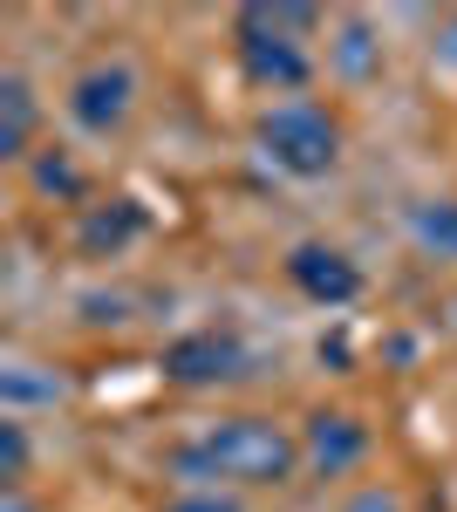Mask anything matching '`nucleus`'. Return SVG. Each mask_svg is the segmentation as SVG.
Returning <instances> with one entry per match:
<instances>
[{"instance_id": "obj_1", "label": "nucleus", "mask_w": 457, "mask_h": 512, "mask_svg": "<svg viewBox=\"0 0 457 512\" xmlns=\"http://www.w3.org/2000/svg\"><path fill=\"white\" fill-rule=\"evenodd\" d=\"M301 458V437H287L273 417H219L171 451L185 478H219V485H287Z\"/></svg>"}, {"instance_id": "obj_2", "label": "nucleus", "mask_w": 457, "mask_h": 512, "mask_svg": "<svg viewBox=\"0 0 457 512\" xmlns=\"http://www.w3.org/2000/svg\"><path fill=\"white\" fill-rule=\"evenodd\" d=\"M260 151L273 158V171L287 178H328L342 164V123L328 117L321 103H273L260 117Z\"/></svg>"}, {"instance_id": "obj_3", "label": "nucleus", "mask_w": 457, "mask_h": 512, "mask_svg": "<svg viewBox=\"0 0 457 512\" xmlns=\"http://www.w3.org/2000/svg\"><path fill=\"white\" fill-rule=\"evenodd\" d=\"M232 55H239V76L253 82V89H280V96H294L314 82V62H307V48L294 35H280L267 21H253L246 7H239V21H232Z\"/></svg>"}, {"instance_id": "obj_4", "label": "nucleus", "mask_w": 457, "mask_h": 512, "mask_svg": "<svg viewBox=\"0 0 457 512\" xmlns=\"http://www.w3.org/2000/svg\"><path fill=\"white\" fill-rule=\"evenodd\" d=\"M137 110V76L130 62H89L76 82H69V117L89 130V137H116Z\"/></svg>"}, {"instance_id": "obj_5", "label": "nucleus", "mask_w": 457, "mask_h": 512, "mask_svg": "<svg viewBox=\"0 0 457 512\" xmlns=\"http://www.w3.org/2000/svg\"><path fill=\"white\" fill-rule=\"evenodd\" d=\"M239 369H246V349L226 328H191V335H178L164 349V376L178 390H212V383H232Z\"/></svg>"}, {"instance_id": "obj_6", "label": "nucleus", "mask_w": 457, "mask_h": 512, "mask_svg": "<svg viewBox=\"0 0 457 512\" xmlns=\"http://www.w3.org/2000/svg\"><path fill=\"white\" fill-rule=\"evenodd\" d=\"M287 280L301 287L314 308H348V301L362 294V267L348 260L342 246H321V239H301V246L287 253Z\"/></svg>"}, {"instance_id": "obj_7", "label": "nucleus", "mask_w": 457, "mask_h": 512, "mask_svg": "<svg viewBox=\"0 0 457 512\" xmlns=\"http://www.w3.org/2000/svg\"><path fill=\"white\" fill-rule=\"evenodd\" d=\"M301 451H307V465H314L321 478H342V472H355V465L369 458V424L348 417V410H314Z\"/></svg>"}, {"instance_id": "obj_8", "label": "nucleus", "mask_w": 457, "mask_h": 512, "mask_svg": "<svg viewBox=\"0 0 457 512\" xmlns=\"http://www.w3.org/2000/svg\"><path fill=\"white\" fill-rule=\"evenodd\" d=\"M137 233H144V205H137V198H103V205H82V219H76V246L89 253V260L123 253Z\"/></svg>"}, {"instance_id": "obj_9", "label": "nucleus", "mask_w": 457, "mask_h": 512, "mask_svg": "<svg viewBox=\"0 0 457 512\" xmlns=\"http://www.w3.org/2000/svg\"><path fill=\"white\" fill-rule=\"evenodd\" d=\"M35 89H28V76H0V158L7 164H21V158H35L28 144H35Z\"/></svg>"}, {"instance_id": "obj_10", "label": "nucleus", "mask_w": 457, "mask_h": 512, "mask_svg": "<svg viewBox=\"0 0 457 512\" xmlns=\"http://www.w3.org/2000/svg\"><path fill=\"white\" fill-rule=\"evenodd\" d=\"M246 14L267 21V28H280V35H307V28L321 21V7H307V0H253Z\"/></svg>"}, {"instance_id": "obj_11", "label": "nucleus", "mask_w": 457, "mask_h": 512, "mask_svg": "<svg viewBox=\"0 0 457 512\" xmlns=\"http://www.w3.org/2000/svg\"><path fill=\"white\" fill-rule=\"evenodd\" d=\"M35 192H48V198H82V171L62 151H41L35 158Z\"/></svg>"}, {"instance_id": "obj_12", "label": "nucleus", "mask_w": 457, "mask_h": 512, "mask_svg": "<svg viewBox=\"0 0 457 512\" xmlns=\"http://www.w3.org/2000/svg\"><path fill=\"white\" fill-rule=\"evenodd\" d=\"M410 226H417L423 246H437V253H457V198H451V205H423Z\"/></svg>"}, {"instance_id": "obj_13", "label": "nucleus", "mask_w": 457, "mask_h": 512, "mask_svg": "<svg viewBox=\"0 0 457 512\" xmlns=\"http://www.w3.org/2000/svg\"><path fill=\"white\" fill-rule=\"evenodd\" d=\"M28 478V431H21V417H7L0 424V485H21Z\"/></svg>"}, {"instance_id": "obj_14", "label": "nucleus", "mask_w": 457, "mask_h": 512, "mask_svg": "<svg viewBox=\"0 0 457 512\" xmlns=\"http://www.w3.org/2000/svg\"><path fill=\"white\" fill-rule=\"evenodd\" d=\"M335 55H342L348 76H369V69H376V41H369V21H348V28H342V48H335Z\"/></svg>"}, {"instance_id": "obj_15", "label": "nucleus", "mask_w": 457, "mask_h": 512, "mask_svg": "<svg viewBox=\"0 0 457 512\" xmlns=\"http://www.w3.org/2000/svg\"><path fill=\"white\" fill-rule=\"evenodd\" d=\"M164 512H246L232 492H185V499H171Z\"/></svg>"}, {"instance_id": "obj_16", "label": "nucleus", "mask_w": 457, "mask_h": 512, "mask_svg": "<svg viewBox=\"0 0 457 512\" xmlns=\"http://www.w3.org/2000/svg\"><path fill=\"white\" fill-rule=\"evenodd\" d=\"M0 512H35V499L21 485H0Z\"/></svg>"}]
</instances>
